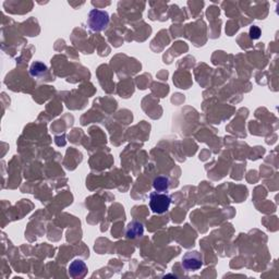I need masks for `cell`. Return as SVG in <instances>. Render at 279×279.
<instances>
[{
  "label": "cell",
  "mask_w": 279,
  "mask_h": 279,
  "mask_svg": "<svg viewBox=\"0 0 279 279\" xmlns=\"http://www.w3.org/2000/svg\"><path fill=\"white\" fill-rule=\"evenodd\" d=\"M171 203V199L167 193L153 192L150 194V207L156 214H164L168 210Z\"/></svg>",
  "instance_id": "obj_2"
},
{
  "label": "cell",
  "mask_w": 279,
  "mask_h": 279,
  "mask_svg": "<svg viewBox=\"0 0 279 279\" xmlns=\"http://www.w3.org/2000/svg\"><path fill=\"white\" fill-rule=\"evenodd\" d=\"M143 232H144V228H143V225L139 222H132L128 226V229H127V236L128 238H139L143 236Z\"/></svg>",
  "instance_id": "obj_5"
},
{
  "label": "cell",
  "mask_w": 279,
  "mask_h": 279,
  "mask_svg": "<svg viewBox=\"0 0 279 279\" xmlns=\"http://www.w3.org/2000/svg\"><path fill=\"white\" fill-rule=\"evenodd\" d=\"M182 266L187 271H196L203 266V256L198 251L187 252L182 257Z\"/></svg>",
  "instance_id": "obj_3"
},
{
  "label": "cell",
  "mask_w": 279,
  "mask_h": 279,
  "mask_svg": "<svg viewBox=\"0 0 279 279\" xmlns=\"http://www.w3.org/2000/svg\"><path fill=\"white\" fill-rule=\"evenodd\" d=\"M87 267L81 259H75L69 266V274L72 278H83L86 275Z\"/></svg>",
  "instance_id": "obj_4"
},
{
  "label": "cell",
  "mask_w": 279,
  "mask_h": 279,
  "mask_svg": "<svg viewBox=\"0 0 279 279\" xmlns=\"http://www.w3.org/2000/svg\"><path fill=\"white\" fill-rule=\"evenodd\" d=\"M109 24V15L106 11L94 9L89 12L87 19V27L93 32H102Z\"/></svg>",
  "instance_id": "obj_1"
},
{
  "label": "cell",
  "mask_w": 279,
  "mask_h": 279,
  "mask_svg": "<svg viewBox=\"0 0 279 279\" xmlns=\"http://www.w3.org/2000/svg\"><path fill=\"white\" fill-rule=\"evenodd\" d=\"M154 189L157 192H166L170 187V181L165 176H158L153 181Z\"/></svg>",
  "instance_id": "obj_6"
}]
</instances>
